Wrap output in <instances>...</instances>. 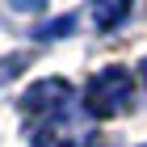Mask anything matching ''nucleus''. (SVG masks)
I'll return each instance as SVG.
<instances>
[{"mask_svg": "<svg viewBox=\"0 0 147 147\" xmlns=\"http://www.w3.org/2000/svg\"><path fill=\"white\" fill-rule=\"evenodd\" d=\"M135 101V76L126 67H105L92 76V84L84 88V109L97 113V118H113V113H126Z\"/></svg>", "mask_w": 147, "mask_h": 147, "instance_id": "obj_1", "label": "nucleus"}, {"mask_svg": "<svg viewBox=\"0 0 147 147\" xmlns=\"http://www.w3.org/2000/svg\"><path fill=\"white\" fill-rule=\"evenodd\" d=\"M71 101V88H67V80H38L34 88L21 97L25 113H38V118H55L63 105Z\"/></svg>", "mask_w": 147, "mask_h": 147, "instance_id": "obj_2", "label": "nucleus"}, {"mask_svg": "<svg viewBox=\"0 0 147 147\" xmlns=\"http://www.w3.org/2000/svg\"><path fill=\"white\" fill-rule=\"evenodd\" d=\"M130 13V0H92V25L97 30H113Z\"/></svg>", "mask_w": 147, "mask_h": 147, "instance_id": "obj_3", "label": "nucleus"}, {"mask_svg": "<svg viewBox=\"0 0 147 147\" xmlns=\"http://www.w3.org/2000/svg\"><path fill=\"white\" fill-rule=\"evenodd\" d=\"M71 25H76L71 17H59V21H51V25H42V30H34V34H38V38H63V30H71Z\"/></svg>", "mask_w": 147, "mask_h": 147, "instance_id": "obj_4", "label": "nucleus"}, {"mask_svg": "<svg viewBox=\"0 0 147 147\" xmlns=\"http://www.w3.org/2000/svg\"><path fill=\"white\" fill-rule=\"evenodd\" d=\"M13 9H21V13H42L46 9V0H9Z\"/></svg>", "mask_w": 147, "mask_h": 147, "instance_id": "obj_5", "label": "nucleus"}, {"mask_svg": "<svg viewBox=\"0 0 147 147\" xmlns=\"http://www.w3.org/2000/svg\"><path fill=\"white\" fill-rule=\"evenodd\" d=\"M139 76H143V80H147V59H143V63H139Z\"/></svg>", "mask_w": 147, "mask_h": 147, "instance_id": "obj_6", "label": "nucleus"}, {"mask_svg": "<svg viewBox=\"0 0 147 147\" xmlns=\"http://www.w3.org/2000/svg\"><path fill=\"white\" fill-rule=\"evenodd\" d=\"M92 147H105V143H92Z\"/></svg>", "mask_w": 147, "mask_h": 147, "instance_id": "obj_7", "label": "nucleus"}]
</instances>
